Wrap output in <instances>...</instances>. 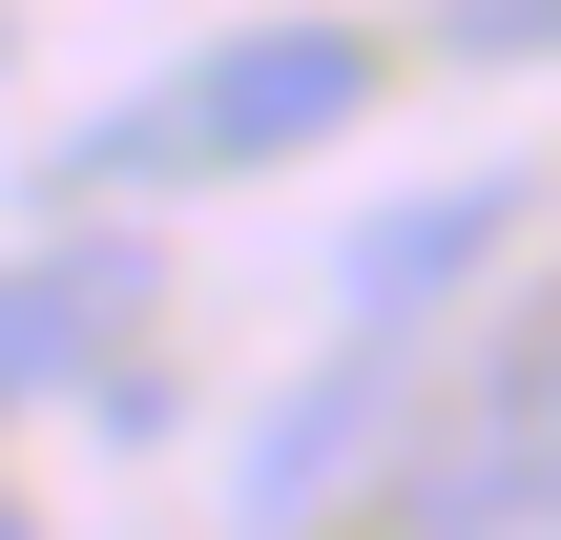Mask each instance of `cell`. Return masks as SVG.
<instances>
[{"label": "cell", "mask_w": 561, "mask_h": 540, "mask_svg": "<svg viewBox=\"0 0 561 540\" xmlns=\"http://www.w3.org/2000/svg\"><path fill=\"white\" fill-rule=\"evenodd\" d=\"M375 540H561V312H520L396 458Z\"/></svg>", "instance_id": "7a4b0ae2"}, {"label": "cell", "mask_w": 561, "mask_h": 540, "mask_svg": "<svg viewBox=\"0 0 561 540\" xmlns=\"http://www.w3.org/2000/svg\"><path fill=\"white\" fill-rule=\"evenodd\" d=\"M437 42H479V62H541V42H561V0H437Z\"/></svg>", "instance_id": "8992f818"}, {"label": "cell", "mask_w": 561, "mask_h": 540, "mask_svg": "<svg viewBox=\"0 0 561 540\" xmlns=\"http://www.w3.org/2000/svg\"><path fill=\"white\" fill-rule=\"evenodd\" d=\"M375 104V42L354 21H250V42H208V62H167L146 104H104L62 166H42V208L83 187V208H125V187H208V166H291V146H333Z\"/></svg>", "instance_id": "6da1fadb"}, {"label": "cell", "mask_w": 561, "mask_h": 540, "mask_svg": "<svg viewBox=\"0 0 561 540\" xmlns=\"http://www.w3.org/2000/svg\"><path fill=\"white\" fill-rule=\"evenodd\" d=\"M375 416H396V333H333V354H312V375L271 395V437H250L229 520H250V540H291L312 499H333V479H354V458H375Z\"/></svg>", "instance_id": "277c9868"}, {"label": "cell", "mask_w": 561, "mask_h": 540, "mask_svg": "<svg viewBox=\"0 0 561 540\" xmlns=\"http://www.w3.org/2000/svg\"><path fill=\"white\" fill-rule=\"evenodd\" d=\"M125 312H146V250H42V271H0V416L62 395V375H104Z\"/></svg>", "instance_id": "5b68a950"}, {"label": "cell", "mask_w": 561, "mask_h": 540, "mask_svg": "<svg viewBox=\"0 0 561 540\" xmlns=\"http://www.w3.org/2000/svg\"><path fill=\"white\" fill-rule=\"evenodd\" d=\"M0 540H42V520H21V499H0Z\"/></svg>", "instance_id": "52a82bcc"}, {"label": "cell", "mask_w": 561, "mask_h": 540, "mask_svg": "<svg viewBox=\"0 0 561 540\" xmlns=\"http://www.w3.org/2000/svg\"><path fill=\"white\" fill-rule=\"evenodd\" d=\"M520 208H541L520 166H437L416 208H375V229L333 250V312H354V333H416V312L479 271V250H520Z\"/></svg>", "instance_id": "3957f363"}]
</instances>
